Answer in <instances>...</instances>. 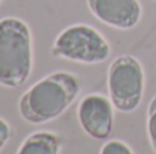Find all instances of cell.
I'll return each instance as SVG.
<instances>
[{
  "mask_svg": "<svg viewBox=\"0 0 156 154\" xmlns=\"http://www.w3.org/2000/svg\"><path fill=\"white\" fill-rule=\"evenodd\" d=\"M100 154H134L132 147L121 139L107 141L100 149Z\"/></svg>",
  "mask_w": 156,
  "mask_h": 154,
  "instance_id": "obj_9",
  "label": "cell"
},
{
  "mask_svg": "<svg viewBox=\"0 0 156 154\" xmlns=\"http://www.w3.org/2000/svg\"><path fill=\"white\" fill-rule=\"evenodd\" d=\"M12 135H14V130L11 127V124L3 117H0V152L11 141Z\"/></svg>",
  "mask_w": 156,
  "mask_h": 154,
  "instance_id": "obj_10",
  "label": "cell"
},
{
  "mask_svg": "<svg viewBox=\"0 0 156 154\" xmlns=\"http://www.w3.org/2000/svg\"><path fill=\"white\" fill-rule=\"evenodd\" d=\"M81 93V82L70 71H56L40 79L21 95L18 111L30 124H44L62 116Z\"/></svg>",
  "mask_w": 156,
  "mask_h": 154,
  "instance_id": "obj_1",
  "label": "cell"
},
{
  "mask_svg": "<svg viewBox=\"0 0 156 154\" xmlns=\"http://www.w3.org/2000/svg\"><path fill=\"white\" fill-rule=\"evenodd\" d=\"M62 136L54 131H36L27 135L16 154H60Z\"/></svg>",
  "mask_w": 156,
  "mask_h": 154,
  "instance_id": "obj_7",
  "label": "cell"
},
{
  "mask_svg": "<svg viewBox=\"0 0 156 154\" xmlns=\"http://www.w3.org/2000/svg\"><path fill=\"white\" fill-rule=\"evenodd\" d=\"M51 53L56 59L80 64H100L111 55L107 38L90 25L76 23L65 27L54 41Z\"/></svg>",
  "mask_w": 156,
  "mask_h": 154,
  "instance_id": "obj_3",
  "label": "cell"
},
{
  "mask_svg": "<svg viewBox=\"0 0 156 154\" xmlns=\"http://www.w3.org/2000/svg\"><path fill=\"white\" fill-rule=\"evenodd\" d=\"M147 132L152 149L156 153V95L151 100L147 112Z\"/></svg>",
  "mask_w": 156,
  "mask_h": 154,
  "instance_id": "obj_8",
  "label": "cell"
},
{
  "mask_svg": "<svg viewBox=\"0 0 156 154\" xmlns=\"http://www.w3.org/2000/svg\"><path fill=\"white\" fill-rule=\"evenodd\" d=\"M86 5L97 21L118 30L133 29L143 16L138 0H86Z\"/></svg>",
  "mask_w": 156,
  "mask_h": 154,
  "instance_id": "obj_6",
  "label": "cell"
},
{
  "mask_svg": "<svg viewBox=\"0 0 156 154\" xmlns=\"http://www.w3.org/2000/svg\"><path fill=\"white\" fill-rule=\"evenodd\" d=\"M33 70V37L29 25L16 16L0 19V85L15 89Z\"/></svg>",
  "mask_w": 156,
  "mask_h": 154,
  "instance_id": "obj_2",
  "label": "cell"
},
{
  "mask_svg": "<svg viewBox=\"0 0 156 154\" xmlns=\"http://www.w3.org/2000/svg\"><path fill=\"white\" fill-rule=\"evenodd\" d=\"M107 89L116 111L134 112L143 101L145 89V74L138 59L132 55L115 57L108 67Z\"/></svg>",
  "mask_w": 156,
  "mask_h": 154,
  "instance_id": "obj_4",
  "label": "cell"
},
{
  "mask_svg": "<svg viewBox=\"0 0 156 154\" xmlns=\"http://www.w3.org/2000/svg\"><path fill=\"white\" fill-rule=\"evenodd\" d=\"M2 3H3V0H0V4H2Z\"/></svg>",
  "mask_w": 156,
  "mask_h": 154,
  "instance_id": "obj_11",
  "label": "cell"
},
{
  "mask_svg": "<svg viewBox=\"0 0 156 154\" xmlns=\"http://www.w3.org/2000/svg\"><path fill=\"white\" fill-rule=\"evenodd\" d=\"M114 109L115 106L107 95L86 94L77 106V119L82 131L96 141L108 139L114 130Z\"/></svg>",
  "mask_w": 156,
  "mask_h": 154,
  "instance_id": "obj_5",
  "label": "cell"
}]
</instances>
